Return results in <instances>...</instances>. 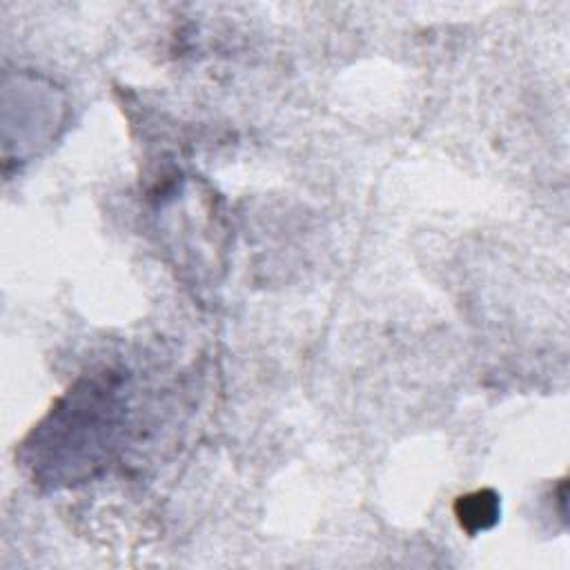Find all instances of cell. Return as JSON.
I'll return each mask as SVG.
<instances>
[{"instance_id":"1","label":"cell","mask_w":570,"mask_h":570,"mask_svg":"<svg viewBox=\"0 0 570 570\" xmlns=\"http://www.w3.org/2000/svg\"><path fill=\"white\" fill-rule=\"evenodd\" d=\"M455 513L461 528L477 535L499 522V497L492 490H477L459 499Z\"/></svg>"}]
</instances>
